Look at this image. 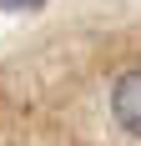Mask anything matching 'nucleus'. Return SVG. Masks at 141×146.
<instances>
[{
    "instance_id": "obj_1",
    "label": "nucleus",
    "mask_w": 141,
    "mask_h": 146,
    "mask_svg": "<svg viewBox=\"0 0 141 146\" xmlns=\"http://www.w3.org/2000/svg\"><path fill=\"white\" fill-rule=\"evenodd\" d=\"M111 116H116V126L126 136L141 141V71H126L111 86Z\"/></svg>"
},
{
    "instance_id": "obj_2",
    "label": "nucleus",
    "mask_w": 141,
    "mask_h": 146,
    "mask_svg": "<svg viewBox=\"0 0 141 146\" xmlns=\"http://www.w3.org/2000/svg\"><path fill=\"white\" fill-rule=\"evenodd\" d=\"M41 0H0V10H35Z\"/></svg>"
}]
</instances>
